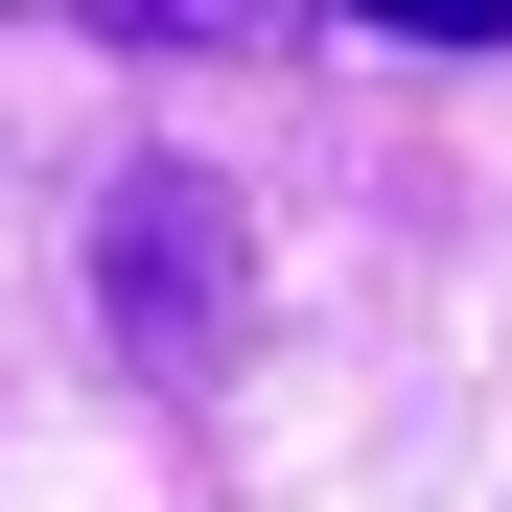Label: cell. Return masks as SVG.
I'll use <instances>...</instances> for the list:
<instances>
[{
  "label": "cell",
  "mask_w": 512,
  "mask_h": 512,
  "mask_svg": "<svg viewBox=\"0 0 512 512\" xmlns=\"http://www.w3.org/2000/svg\"><path fill=\"white\" fill-rule=\"evenodd\" d=\"M94 326H117L140 396H210V373H233V326H256V233H233L210 163H117V187H94Z\"/></svg>",
  "instance_id": "cell-1"
},
{
  "label": "cell",
  "mask_w": 512,
  "mask_h": 512,
  "mask_svg": "<svg viewBox=\"0 0 512 512\" xmlns=\"http://www.w3.org/2000/svg\"><path fill=\"white\" fill-rule=\"evenodd\" d=\"M373 47H512V0H350Z\"/></svg>",
  "instance_id": "cell-2"
}]
</instances>
